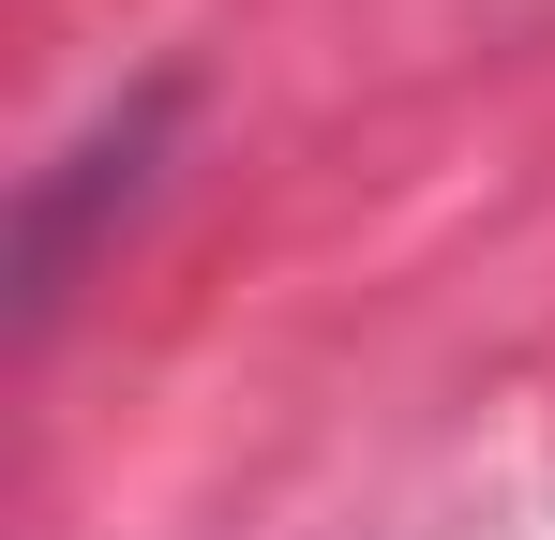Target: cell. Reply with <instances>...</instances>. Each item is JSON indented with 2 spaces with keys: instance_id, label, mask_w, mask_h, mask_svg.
Returning <instances> with one entry per match:
<instances>
[]
</instances>
